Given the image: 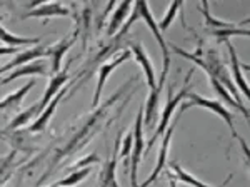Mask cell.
Segmentation results:
<instances>
[{
	"instance_id": "6da1fadb",
	"label": "cell",
	"mask_w": 250,
	"mask_h": 187,
	"mask_svg": "<svg viewBox=\"0 0 250 187\" xmlns=\"http://www.w3.org/2000/svg\"><path fill=\"white\" fill-rule=\"evenodd\" d=\"M185 99H190V102H185V104L180 105L184 111H187V109H192V107H202V109H207V111H210V112H215L217 116H220L222 119L227 122V125L230 127V131H232V136L242 144V150H244L245 159H249V145H247V142H245L239 136V132H237L235 125H233V117H232V114H230L229 109H225L224 105L219 102V100L205 99V97H200V95H197V94H193V92H188L187 95H185Z\"/></svg>"
},
{
	"instance_id": "7a4b0ae2",
	"label": "cell",
	"mask_w": 250,
	"mask_h": 187,
	"mask_svg": "<svg viewBox=\"0 0 250 187\" xmlns=\"http://www.w3.org/2000/svg\"><path fill=\"white\" fill-rule=\"evenodd\" d=\"M192 75H193V69H190V72H188L187 79H185V85H184L182 89H180V92H179V94H175V95H173V92H172V85H168L167 104H165L164 114H162V117H160L159 127L155 129V134L152 136V139L148 140L147 149H145V152H144V154H148V152H150V149L154 147V144H155L157 140H159V137H162V136H164V132L167 131V127H168V124H170V119H172L173 112H175V109L179 107V104L185 99V95H187V94L190 92V84H188V82H190V77H192Z\"/></svg>"
},
{
	"instance_id": "3957f363",
	"label": "cell",
	"mask_w": 250,
	"mask_h": 187,
	"mask_svg": "<svg viewBox=\"0 0 250 187\" xmlns=\"http://www.w3.org/2000/svg\"><path fill=\"white\" fill-rule=\"evenodd\" d=\"M134 144H132V154H130V184L132 187H139V181H137V170H139L140 159H142L145 152V142H144V107L139 109L135 119L134 131Z\"/></svg>"
},
{
	"instance_id": "277c9868",
	"label": "cell",
	"mask_w": 250,
	"mask_h": 187,
	"mask_svg": "<svg viewBox=\"0 0 250 187\" xmlns=\"http://www.w3.org/2000/svg\"><path fill=\"white\" fill-rule=\"evenodd\" d=\"M184 112H185V111H184L182 107H180V109H179V114L175 116V119H173V122H170V124H168L167 131H165V132H164V136H162V144H160V149H159V157H157L155 167H154V170H152L150 177L145 179V182H142V184H139V187H148V186L155 184L157 179L160 177V172H162L164 167H165V164H167L168 147H170V140H172L173 132H175L177 122L180 120V117H182V114H184Z\"/></svg>"
},
{
	"instance_id": "5b68a950",
	"label": "cell",
	"mask_w": 250,
	"mask_h": 187,
	"mask_svg": "<svg viewBox=\"0 0 250 187\" xmlns=\"http://www.w3.org/2000/svg\"><path fill=\"white\" fill-rule=\"evenodd\" d=\"M168 69H170V66L162 67V75H160V79L157 80L155 89H152L150 91V95H148L147 104H145V107H144V127H147V129L154 127L157 119H159L160 94H162L164 84H165V80H167Z\"/></svg>"
},
{
	"instance_id": "8992f818",
	"label": "cell",
	"mask_w": 250,
	"mask_h": 187,
	"mask_svg": "<svg viewBox=\"0 0 250 187\" xmlns=\"http://www.w3.org/2000/svg\"><path fill=\"white\" fill-rule=\"evenodd\" d=\"M130 57H132V52L128 50V48H125V50H122L120 54H117L114 59L110 60V62H105V64H102V66H100V69H99V80H97L94 100H92V109L99 105L100 97H102V91H104V87H105V82H107L108 77H110V74L115 70L117 67L122 66L124 62H127Z\"/></svg>"
},
{
	"instance_id": "52a82bcc",
	"label": "cell",
	"mask_w": 250,
	"mask_h": 187,
	"mask_svg": "<svg viewBox=\"0 0 250 187\" xmlns=\"http://www.w3.org/2000/svg\"><path fill=\"white\" fill-rule=\"evenodd\" d=\"M137 7H139L140 19H144V22L147 23V27L150 28V32L154 34L155 40L159 42L160 50H162V55H164V66H170V48H168V44L165 42L162 32H160V28H159V23L155 22V19H154V15H152L150 9H148L147 2H137Z\"/></svg>"
},
{
	"instance_id": "ba28073f",
	"label": "cell",
	"mask_w": 250,
	"mask_h": 187,
	"mask_svg": "<svg viewBox=\"0 0 250 187\" xmlns=\"http://www.w3.org/2000/svg\"><path fill=\"white\" fill-rule=\"evenodd\" d=\"M128 46V50L132 52V55L135 57V60L140 64V67H142L144 74H145V80H147V85L148 89H155L157 85V79H155V69L152 66V60L148 54L145 52V48L142 47V44L140 42H134V40H130V42H127Z\"/></svg>"
},
{
	"instance_id": "9c48e42d",
	"label": "cell",
	"mask_w": 250,
	"mask_h": 187,
	"mask_svg": "<svg viewBox=\"0 0 250 187\" xmlns=\"http://www.w3.org/2000/svg\"><path fill=\"white\" fill-rule=\"evenodd\" d=\"M119 145H120V132L115 137L114 142V149H112V156L110 159L104 162L102 170H100L99 176V187H120L115 177V170H117V162H119Z\"/></svg>"
},
{
	"instance_id": "30bf717a",
	"label": "cell",
	"mask_w": 250,
	"mask_h": 187,
	"mask_svg": "<svg viewBox=\"0 0 250 187\" xmlns=\"http://www.w3.org/2000/svg\"><path fill=\"white\" fill-rule=\"evenodd\" d=\"M47 47L48 46H42V44H39V46H35V47H32V48H27V50H22V52H19V54H15L14 59H12L10 62H7L5 66L0 67V75L5 74V72L15 70V69L25 66V64H29V62H34V60L39 59V57H45Z\"/></svg>"
},
{
	"instance_id": "8fae6325",
	"label": "cell",
	"mask_w": 250,
	"mask_h": 187,
	"mask_svg": "<svg viewBox=\"0 0 250 187\" xmlns=\"http://www.w3.org/2000/svg\"><path fill=\"white\" fill-rule=\"evenodd\" d=\"M77 35H79V30H75L72 37H65V39L60 40V42L55 44V46H48L47 47L45 57H50V59H52V62H50V66H52V69H50L52 75H55V74H59V72H60V66H62L63 55L67 54L68 48L74 46V42H75V39H77Z\"/></svg>"
},
{
	"instance_id": "7c38bea8",
	"label": "cell",
	"mask_w": 250,
	"mask_h": 187,
	"mask_svg": "<svg viewBox=\"0 0 250 187\" xmlns=\"http://www.w3.org/2000/svg\"><path fill=\"white\" fill-rule=\"evenodd\" d=\"M47 74H48V70H47V62H45V60H34V62H29V64H25V66L12 70L10 74H7L5 77H0V87L10 84L12 80H15V79H20V77H25V75H42V77H45Z\"/></svg>"
},
{
	"instance_id": "4fadbf2b",
	"label": "cell",
	"mask_w": 250,
	"mask_h": 187,
	"mask_svg": "<svg viewBox=\"0 0 250 187\" xmlns=\"http://www.w3.org/2000/svg\"><path fill=\"white\" fill-rule=\"evenodd\" d=\"M70 15V10L60 2H47L40 3L34 10H27V14L22 19H40V17H67Z\"/></svg>"
},
{
	"instance_id": "5bb4252c",
	"label": "cell",
	"mask_w": 250,
	"mask_h": 187,
	"mask_svg": "<svg viewBox=\"0 0 250 187\" xmlns=\"http://www.w3.org/2000/svg\"><path fill=\"white\" fill-rule=\"evenodd\" d=\"M65 94H67V87H63L62 91H60V92L57 94V95H55L54 99L50 100V104H48L47 107L43 109L42 112H40V116L37 117V120H35L32 125H29V127H27V132L34 134V132H42V131H45L48 120L52 119V116H54L55 111H57V105L60 104V100H62V97L65 95Z\"/></svg>"
},
{
	"instance_id": "9a60e30c",
	"label": "cell",
	"mask_w": 250,
	"mask_h": 187,
	"mask_svg": "<svg viewBox=\"0 0 250 187\" xmlns=\"http://www.w3.org/2000/svg\"><path fill=\"white\" fill-rule=\"evenodd\" d=\"M68 80V72H67V67L63 69V70H60L59 74H55V75H52V79H50V82H48L47 85V89H45V92H43V97H42V100L39 104V111L42 112L43 109L47 107L48 104H50V100L54 99L55 95L60 92V89H63V84H65ZM40 116V114H39Z\"/></svg>"
},
{
	"instance_id": "2e32d148",
	"label": "cell",
	"mask_w": 250,
	"mask_h": 187,
	"mask_svg": "<svg viewBox=\"0 0 250 187\" xmlns=\"http://www.w3.org/2000/svg\"><path fill=\"white\" fill-rule=\"evenodd\" d=\"M35 84H37V80L30 79L29 82H27L25 85H22L19 91L9 94L5 99L0 100V111H17V109L20 107V104H22L23 97H25L27 94L35 87Z\"/></svg>"
},
{
	"instance_id": "e0dca14e",
	"label": "cell",
	"mask_w": 250,
	"mask_h": 187,
	"mask_svg": "<svg viewBox=\"0 0 250 187\" xmlns=\"http://www.w3.org/2000/svg\"><path fill=\"white\" fill-rule=\"evenodd\" d=\"M199 10H202V14H204V17H205V23H207L208 30H224V28H235V27L247 25V23H249V19L242 20V22H239V23L225 22V20L215 19L210 14V10H208V2H207V0H204L202 5H199Z\"/></svg>"
},
{
	"instance_id": "ac0fdd59",
	"label": "cell",
	"mask_w": 250,
	"mask_h": 187,
	"mask_svg": "<svg viewBox=\"0 0 250 187\" xmlns=\"http://www.w3.org/2000/svg\"><path fill=\"white\" fill-rule=\"evenodd\" d=\"M227 48H229V54H230V67H232V74H233V79H235V87L240 89L242 94L245 97H249V84L245 80V77L242 75L240 69H242V64L239 62V57L235 54V48L230 44V40H227Z\"/></svg>"
},
{
	"instance_id": "d6986e66",
	"label": "cell",
	"mask_w": 250,
	"mask_h": 187,
	"mask_svg": "<svg viewBox=\"0 0 250 187\" xmlns=\"http://www.w3.org/2000/svg\"><path fill=\"white\" fill-rule=\"evenodd\" d=\"M0 42H3L7 47H22V46H39L42 42L40 37H19V35L10 34L7 28L0 23Z\"/></svg>"
},
{
	"instance_id": "ffe728a7",
	"label": "cell",
	"mask_w": 250,
	"mask_h": 187,
	"mask_svg": "<svg viewBox=\"0 0 250 187\" xmlns=\"http://www.w3.org/2000/svg\"><path fill=\"white\" fill-rule=\"evenodd\" d=\"M130 9H132V2H122L120 5H117L115 12L110 17V22H108L107 37H114L117 32H119L120 25L125 22V17H127V14L130 12Z\"/></svg>"
},
{
	"instance_id": "44dd1931",
	"label": "cell",
	"mask_w": 250,
	"mask_h": 187,
	"mask_svg": "<svg viewBox=\"0 0 250 187\" xmlns=\"http://www.w3.org/2000/svg\"><path fill=\"white\" fill-rule=\"evenodd\" d=\"M39 114H40L39 104L30 105V107H27L25 111H22L17 117H14V119L10 120V124L5 127V131H17V129H20V127H23V125L29 124V122L34 119L35 116H39Z\"/></svg>"
},
{
	"instance_id": "7402d4cb",
	"label": "cell",
	"mask_w": 250,
	"mask_h": 187,
	"mask_svg": "<svg viewBox=\"0 0 250 187\" xmlns=\"http://www.w3.org/2000/svg\"><path fill=\"white\" fill-rule=\"evenodd\" d=\"M170 169L173 170V179H179V181L185 182V184L192 186V187H210L208 184H204L202 181H199L195 176H192V174H188L187 170L180 167V164L177 161H170Z\"/></svg>"
},
{
	"instance_id": "603a6c76",
	"label": "cell",
	"mask_w": 250,
	"mask_h": 187,
	"mask_svg": "<svg viewBox=\"0 0 250 187\" xmlns=\"http://www.w3.org/2000/svg\"><path fill=\"white\" fill-rule=\"evenodd\" d=\"M90 172H92V167H83V169H79V170H72L67 177H63L62 181L55 182L54 186H57V187H74V186H77L79 182L85 181V179L90 176Z\"/></svg>"
},
{
	"instance_id": "cb8c5ba5",
	"label": "cell",
	"mask_w": 250,
	"mask_h": 187,
	"mask_svg": "<svg viewBox=\"0 0 250 187\" xmlns=\"http://www.w3.org/2000/svg\"><path fill=\"white\" fill-rule=\"evenodd\" d=\"M15 156H17V150H12V152H9L7 156L0 157V186H2L5 181H9L10 174L14 172Z\"/></svg>"
},
{
	"instance_id": "d4e9b609",
	"label": "cell",
	"mask_w": 250,
	"mask_h": 187,
	"mask_svg": "<svg viewBox=\"0 0 250 187\" xmlns=\"http://www.w3.org/2000/svg\"><path fill=\"white\" fill-rule=\"evenodd\" d=\"M208 32H210L219 42H227V40H230L232 35H245V37L250 35V32L247 28H224V30H208Z\"/></svg>"
},
{
	"instance_id": "484cf974",
	"label": "cell",
	"mask_w": 250,
	"mask_h": 187,
	"mask_svg": "<svg viewBox=\"0 0 250 187\" xmlns=\"http://www.w3.org/2000/svg\"><path fill=\"white\" fill-rule=\"evenodd\" d=\"M132 144H134V134H132V132H128L127 136H125L124 142H122V150H120V152H119V157L124 161L125 169H127V167H128V164H130Z\"/></svg>"
},
{
	"instance_id": "4316f807",
	"label": "cell",
	"mask_w": 250,
	"mask_h": 187,
	"mask_svg": "<svg viewBox=\"0 0 250 187\" xmlns=\"http://www.w3.org/2000/svg\"><path fill=\"white\" fill-rule=\"evenodd\" d=\"M184 7V3L182 2H173V3H170V7H168V10H167V14H165V17H164V20L160 22V25H159V28L162 32H165L167 30L168 27H170V23H172V20L175 19V15H177V12H179L180 9Z\"/></svg>"
},
{
	"instance_id": "83f0119b",
	"label": "cell",
	"mask_w": 250,
	"mask_h": 187,
	"mask_svg": "<svg viewBox=\"0 0 250 187\" xmlns=\"http://www.w3.org/2000/svg\"><path fill=\"white\" fill-rule=\"evenodd\" d=\"M95 162H99V157L95 156V154H90L88 157H85V159L79 161L77 164H74L72 167H68V170H79V169H83L87 165V167H90V164H95Z\"/></svg>"
},
{
	"instance_id": "f1b7e54d",
	"label": "cell",
	"mask_w": 250,
	"mask_h": 187,
	"mask_svg": "<svg viewBox=\"0 0 250 187\" xmlns=\"http://www.w3.org/2000/svg\"><path fill=\"white\" fill-rule=\"evenodd\" d=\"M19 52H20L19 47H0V57L14 55V54H19Z\"/></svg>"
},
{
	"instance_id": "f546056e",
	"label": "cell",
	"mask_w": 250,
	"mask_h": 187,
	"mask_svg": "<svg viewBox=\"0 0 250 187\" xmlns=\"http://www.w3.org/2000/svg\"><path fill=\"white\" fill-rule=\"evenodd\" d=\"M232 179H233V174H230V176H229L227 179H225V181L222 182V184H220L219 187H227L229 184H230V181H232Z\"/></svg>"
},
{
	"instance_id": "4dcf8cb0",
	"label": "cell",
	"mask_w": 250,
	"mask_h": 187,
	"mask_svg": "<svg viewBox=\"0 0 250 187\" xmlns=\"http://www.w3.org/2000/svg\"><path fill=\"white\" fill-rule=\"evenodd\" d=\"M167 176H168V184H170V187H177V182H175V179H173L172 174L167 172Z\"/></svg>"
},
{
	"instance_id": "1f68e13d",
	"label": "cell",
	"mask_w": 250,
	"mask_h": 187,
	"mask_svg": "<svg viewBox=\"0 0 250 187\" xmlns=\"http://www.w3.org/2000/svg\"><path fill=\"white\" fill-rule=\"evenodd\" d=\"M50 187H57V186H50Z\"/></svg>"
}]
</instances>
